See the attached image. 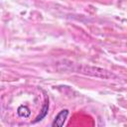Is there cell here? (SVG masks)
Returning <instances> with one entry per match:
<instances>
[{
    "instance_id": "obj_3",
    "label": "cell",
    "mask_w": 127,
    "mask_h": 127,
    "mask_svg": "<svg viewBox=\"0 0 127 127\" xmlns=\"http://www.w3.org/2000/svg\"><path fill=\"white\" fill-rule=\"evenodd\" d=\"M48 108H49V104H48V102H46L45 103V105H44V107H43V113H42V115H39L37 118H36V120L34 121V122H37V121H39V120H41L43 117H45L46 116V114H47V112H48Z\"/></svg>"
},
{
    "instance_id": "obj_1",
    "label": "cell",
    "mask_w": 127,
    "mask_h": 127,
    "mask_svg": "<svg viewBox=\"0 0 127 127\" xmlns=\"http://www.w3.org/2000/svg\"><path fill=\"white\" fill-rule=\"evenodd\" d=\"M68 115V110L67 109H63L62 111H60L57 116L55 117V120L53 122V126H58V127H62Z\"/></svg>"
},
{
    "instance_id": "obj_2",
    "label": "cell",
    "mask_w": 127,
    "mask_h": 127,
    "mask_svg": "<svg viewBox=\"0 0 127 127\" xmlns=\"http://www.w3.org/2000/svg\"><path fill=\"white\" fill-rule=\"evenodd\" d=\"M17 113H18V115L19 116H21V117H28L29 115H30V110H29V108L28 107H26V106H20L19 108H18V110H17Z\"/></svg>"
}]
</instances>
